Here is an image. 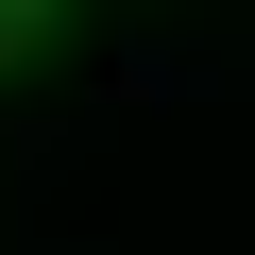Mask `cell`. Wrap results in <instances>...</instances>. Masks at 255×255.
I'll return each instance as SVG.
<instances>
[{
  "label": "cell",
  "mask_w": 255,
  "mask_h": 255,
  "mask_svg": "<svg viewBox=\"0 0 255 255\" xmlns=\"http://www.w3.org/2000/svg\"><path fill=\"white\" fill-rule=\"evenodd\" d=\"M34 34H51V0H0V68H17V51H34Z\"/></svg>",
  "instance_id": "6da1fadb"
}]
</instances>
